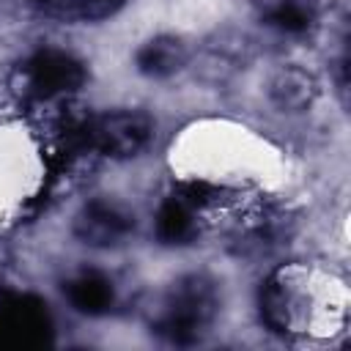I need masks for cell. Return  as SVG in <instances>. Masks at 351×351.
<instances>
[{
  "label": "cell",
  "instance_id": "obj_1",
  "mask_svg": "<svg viewBox=\"0 0 351 351\" xmlns=\"http://www.w3.org/2000/svg\"><path fill=\"white\" fill-rule=\"evenodd\" d=\"M217 313V288L203 274L181 277L170 285L154 332L176 346H192L203 337Z\"/></svg>",
  "mask_w": 351,
  "mask_h": 351
},
{
  "label": "cell",
  "instance_id": "obj_9",
  "mask_svg": "<svg viewBox=\"0 0 351 351\" xmlns=\"http://www.w3.org/2000/svg\"><path fill=\"white\" fill-rule=\"evenodd\" d=\"M69 302L85 313V315H101L112 307V299H115V291H112V282L99 274V271H82L80 277L69 280L63 285Z\"/></svg>",
  "mask_w": 351,
  "mask_h": 351
},
{
  "label": "cell",
  "instance_id": "obj_8",
  "mask_svg": "<svg viewBox=\"0 0 351 351\" xmlns=\"http://www.w3.org/2000/svg\"><path fill=\"white\" fill-rule=\"evenodd\" d=\"M261 318L271 332H291L293 326V291L288 285V280L282 277V271H274L266 277V282L261 285Z\"/></svg>",
  "mask_w": 351,
  "mask_h": 351
},
{
  "label": "cell",
  "instance_id": "obj_4",
  "mask_svg": "<svg viewBox=\"0 0 351 351\" xmlns=\"http://www.w3.org/2000/svg\"><path fill=\"white\" fill-rule=\"evenodd\" d=\"M71 230L88 247H118L134 230V214L112 200H90L77 211Z\"/></svg>",
  "mask_w": 351,
  "mask_h": 351
},
{
  "label": "cell",
  "instance_id": "obj_10",
  "mask_svg": "<svg viewBox=\"0 0 351 351\" xmlns=\"http://www.w3.org/2000/svg\"><path fill=\"white\" fill-rule=\"evenodd\" d=\"M195 236V208L178 195L167 197L156 214V239L162 244H186Z\"/></svg>",
  "mask_w": 351,
  "mask_h": 351
},
{
  "label": "cell",
  "instance_id": "obj_6",
  "mask_svg": "<svg viewBox=\"0 0 351 351\" xmlns=\"http://www.w3.org/2000/svg\"><path fill=\"white\" fill-rule=\"evenodd\" d=\"M318 96V85L313 74L299 66H282L269 80V99L282 112H302Z\"/></svg>",
  "mask_w": 351,
  "mask_h": 351
},
{
  "label": "cell",
  "instance_id": "obj_2",
  "mask_svg": "<svg viewBox=\"0 0 351 351\" xmlns=\"http://www.w3.org/2000/svg\"><path fill=\"white\" fill-rule=\"evenodd\" d=\"M19 90L33 99H52L85 82V66L63 49H38L19 66Z\"/></svg>",
  "mask_w": 351,
  "mask_h": 351
},
{
  "label": "cell",
  "instance_id": "obj_11",
  "mask_svg": "<svg viewBox=\"0 0 351 351\" xmlns=\"http://www.w3.org/2000/svg\"><path fill=\"white\" fill-rule=\"evenodd\" d=\"M263 22L282 33H304L313 22V14L302 0H271L263 8Z\"/></svg>",
  "mask_w": 351,
  "mask_h": 351
},
{
  "label": "cell",
  "instance_id": "obj_5",
  "mask_svg": "<svg viewBox=\"0 0 351 351\" xmlns=\"http://www.w3.org/2000/svg\"><path fill=\"white\" fill-rule=\"evenodd\" d=\"M47 304L30 296H0V340L14 346H38L49 337Z\"/></svg>",
  "mask_w": 351,
  "mask_h": 351
},
{
  "label": "cell",
  "instance_id": "obj_3",
  "mask_svg": "<svg viewBox=\"0 0 351 351\" xmlns=\"http://www.w3.org/2000/svg\"><path fill=\"white\" fill-rule=\"evenodd\" d=\"M154 134V121L145 110H115L93 118L88 126V143L104 156L126 159L140 154Z\"/></svg>",
  "mask_w": 351,
  "mask_h": 351
},
{
  "label": "cell",
  "instance_id": "obj_7",
  "mask_svg": "<svg viewBox=\"0 0 351 351\" xmlns=\"http://www.w3.org/2000/svg\"><path fill=\"white\" fill-rule=\"evenodd\" d=\"M186 60H189V49L176 36H154L134 55L137 71L145 77H154V80H162V77L181 71L186 66Z\"/></svg>",
  "mask_w": 351,
  "mask_h": 351
}]
</instances>
